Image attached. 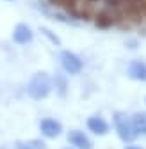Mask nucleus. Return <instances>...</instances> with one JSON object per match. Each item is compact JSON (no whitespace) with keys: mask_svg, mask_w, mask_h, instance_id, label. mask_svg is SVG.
<instances>
[{"mask_svg":"<svg viewBox=\"0 0 146 149\" xmlns=\"http://www.w3.org/2000/svg\"><path fill=\"white\" fill-rule=\"evenodd\" d=\"M52 91V80L46 73H36L27 85V92L32 100H43Z\"/></svg>","mask_w":146,"mask_h":149,"instance_id":"1","label":"nucleus"},{"mask_svg":"<svg viewBox=\"0 0 146 149\" xmlns=\"http://www.w3.org/2000/svg\"><path fill=\"white\" fill-rule=\"evenodd\" d=\"M114 126H116L118 137H119L125 144H126V142H132V140L137 137V132L134 130L132 119L126 117L123 112H116V114H114Z\"/></svg>","mask_w":146,"mask_h":149,"instance_id":"2","label":"nucleus"},{"mask_svg":"<svg viewBox=\"0 0 146 149\" xmlns=\"http://www.w3.org/2000/svg\"><path fill=\"white\" fill-rule=\"evenodd\" d=\"M61 64H62V69L69 74H79L82 71V61L77 53L73 52H61Z\"/></svg>","mask_w":146,"mask_h":149,"instance_id":"3","label":"nucleus"},{"mask_svg":"<svg viewBox=\"0 0 146 149\" xmlns=\"http://www.w3.org/2000/svg\"><path fill=\"white\" fill-rule=\"evenodd\" d=\"M39 130H41V133H43L46 139H55V137H59L61 132H62V124H61L59 121H55V119L46 117V119H43V121L39 123Z\"/></svg>","mask_w":146,"mask_h":149,"instance_id":"4","label":"nucleus"},{"mask_svg":"<svg viewBox=\"0 0 146 149\" xmlns=\"http://www.w3.org/2000/svg\"><path fill=\"white\" fill-rule=\"evenodd\" d=\"M32 37H34V32L32 29L27 25V23H18L13 30V41L18 43V45H27L32 41Z\"/></svg>","mask_w":146,"mask_h":149,"instance_id":"5","label":"nucleus"},{"mask_svg":"<svg viewBox=\"0 0 146 149\" xmlns=\"http://www.w3.org/2000/svg\"><path fill=\"white\" fill-rule=\"evenodd\" d=\"M68 142L77 149H93V144L87 139V135L79 132V130H73V132L68 133Z\"/></svg>","mask_w":146,"mask_h":149,"instance_id":"6","label":"nucleus"},{"mask_svg":"<svg viewBox=\"0 0 146 149\" xmlns=\"http://www.w3.org/2000/svg\"><path fill=\"white\" fill-rule=\"evenodd\" d=\"M128 77L137 82H146V62L142 61H132L128 64Z\"/></svg>","mask_w":146,"mask_h":149,"instance_id":"7","label":"nucleus"},{"mask_svg":"<svg viewBox=\"0 0 146 149\" xmlns=\"http://www.w3.org/2000/svg\"><path fill=\"white\" fill-rule=\"evenodd\" d=\"M87 128L89 132H93L95 135H107L109 133V124L103 117L100 116H93L87 119Z\"/></svg>","mask_w":146,"mask_h":149,"instance_id":"8","label":"nucleus"},{"mask_svg":"<svg viewBox=\"0 0 146 149\" xmlns=\"http://www.w3.org/2000/svg\"><path fill=\"white\" fill-rule=\"evenodd\" d=\"M132 124L134 130L137 132V135H146V112H137V114L132 117Z\"/></svg>","mask_w":146,"mask_h":149,"instance_id":"9","label":"nucleus"},{"mask_svg":"<svg viewBox=\"0 0 146 149\" xmlns=\"http://www.w3.org/2000/svg\"><path fill=\"white\" fill-rule=\"evenodd\" d=\"M55 89L59 91L61 96H64V92H66V89H68L66 80H64V77H61V74H57V77H55Z\"/></svg>","mask_w":146,"mask_h":149,"instance_id":"10","label":"nucleus"},{"mask_svg":"<svg viewBox=\"0 0 146 149\" xmlns=\"http://www.w3.org/2000/svg\"><path fill=\"white\" fill-rule=\"evenodd\" d=\"M41 32H43V36H46V37H48V39H50L53 45H57V46L61 45V39H59L55 34H52V30H48V29H45V27H43V29H41Z\"/></svg>","mask_w":146,"mask_h":149,"instance_id":"11","label":"nucleus"},{"mask_svg":"<svg viewBox=\"0 0 146 149\" xmlns=\"http://www.w3.org/2000/svg\"><path fill=\"white\" fill-rule=\"evenodd\" d=\"M29 146H30V149H46V147H45V144H43L41 140H30V142H29Z\"/></svg>","mask_w":146,"mask_h":149,"instance_id":"12","label":"nucleus"},{"mask_svg":"<svg viewBox=\"0 0 146 149\" xmlns=\"http://www.w3.org/2000/svg\"><path fill=\"white\" fill-rule=\"evenodd\" d=\"M16 149H30V146H29V142H18Z\"/></svg>","mask_w":146,"mask_h":149,"instance_id":"13","label":"nucleus"},{"mask_svg":"<svg viewBox=\"0 0 146 149\" xmlns=\"http://www.w3.org/2000/svg\"><path fill=\"white\" fill-rule=\"evenodd\" d=\"M125 149H142V147H139V146H126Z\"/></svg>","mask_w":146,"mask_h":149,"instance_id":"14","label":"nucleus"},{"mask_svg":"<svg viewBox=\"0 0 146 149\" xmlns=\"http://www.w3.org/2000/svg\"><path fill=\"white\" fill-rule=\"evenodd\" d=\"M144 20H146V7H144Z\"/></svg>","mask_w":146,"mask_h":149,"instance_id":"15","label":"nucleus"},{"mask_svg":"<svg viewBox=\"0 0 146 149\" xmlns=\"http://www.w3.org/2000/svg\"><path fill=\"white\" fill-rule=\"evenodd\" d=\"M0 149H4V147H0Z\"/></svg>","mask_w":146,"mask_h":149,"instance_id":"16","label":"nucleus"}]
</instances>
